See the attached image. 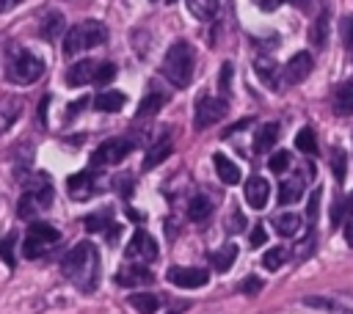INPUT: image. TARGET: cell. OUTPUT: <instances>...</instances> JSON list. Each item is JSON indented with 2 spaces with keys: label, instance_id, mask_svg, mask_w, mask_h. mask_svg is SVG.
Wrapping results in <instances>:
<instances>
[{
  "label": "cell",
  "instance_id": "7a4b0ae2",
  "mask_svg": "<svg viewBox=\"0 0 353 314\" xmlns=\"http://www.w3.org/2000/svg\"><path fill=\"white\" fill-rule=\"evenodd\" d=\"M193 69H196V52L188 41H174L163 58V74L171 85L176 88H188L193 80Z\"/></svg>",
  "mask_w": 353,
  "mask_h": 314
},
{
  "label": "cell",
  "instance_id": "3957f363",
  "mask_svg": "<svg viewBox=\"0 0 353 314\" xmlns=\"http://www.w3.org/2000/svg\"><path fill=\"white\" fill-rule=\"evenodd\" d=\"M105 39H108V28L102 22H97V19H85V22H80V25L66 30V36H63V55L74 58L83 50L99 47Z\"/></svg>",
  "mask_w": 353,
  "mask_h": 314
},
{
  "label": "cell",
  "instance_id": "4fadbf2b",
  "mask_svg": "<svg viewBox=\"0 0 353 314\" xmlns=\"http://www.w3.org/2000/svg\"><path fill=\"white\" fill-rule=\"evenodd\" d=\"M116 281L121 286H143V284H152L154 275H152V270H146V264H127L119 270Z\"/></svg>",
  "mask_w": 353,
  "mask_h": 314
},
{
  "label": "cell",
  "instance_id": "4316f807",
  "mask_svg": "<svg viewBox=\"0 0 353 314\" xmlns=\"http://www.w3.org/2000/svg\"><path fill=\"white\" fill-rule=\"evenodd\" d=\"M210 215H212V201H210L207 196H201V193L193 196L190 204H188V218L199 223V220H207Z\"/></svg>",
  "mask_w": 353,
  "mask_h": 314
},
{
  "label": "cell",
  "instance_id": "52a82bcc",
  "mask_svg": "<svg viewBox=\"0 0 353 314\" xmlns=\"http://www.w3.org/2000/svg\"><path fill=\"white\" fill-rule=\"evenodd\" d=\"M50 201H52V187H50L47 182H41L39 187L28 190V193L19 198L17 215H19L22 220H33V218H36L41 209H47V207H50Z\"/></svg>",
  "mask_w": 353,
  "mask_h": 314
},
{
  "label": "cell",
  "instance_id": "d6986e66",
  "mask_svg": "<svg viewBox=\"0 0 353 314\" xmlns=\"http://www.w3.org/2000/svg\"><path fill=\"white\" fill-rule=\"evenodd\" d=\"M171 149H174V143H171V138H160L149 151H146V157H143V171H152L154 165H160L168 154H171Z\"/></svg>",
  "mask_w": 353,
  "mask_h": 314
},
{
  "label": "cell",
  "instance_id": "ee69618b",
  "mask_svg": "<svg viewBox=\"0 0 353 314\" xmlns=\"http://www.w3.org/2000/svg\"><path fill=\"white\" fill-rule=\"evenodd\" d=\"M248 240H251V245H254V248L265 245V240H268V234H265V226H254V229H251V237H248Z\"/></svg>",
  "mask_w": 353,
  "mask_h": 314
},
{
  "label": "cell",
  "instance_id": "30bf717a",
  "mask_svg": "<svg viewBox=\"0 0 353 314\" xmlns=\"http://www.w3.org/2000/svg\"><path fill=\"white\" fill-rule=\"evenodd\" d=\"M312 69H314V58L306 50H301L287 61V66L281 69V77H284L287 85H298L312 74Z\"/></svg>",
  "mask_w": 353,
  "mask_h": 314
},
{
  "label": "cell",
  "instance_id": "5b68a950",
  "mask_svg": "<svg viewBox=\"0 0 353 314\" xmlns=\"http://www.w3.org/2000/svg\"><path fill=\"white\" fill-rule=\"evenodd\" d=\"M61 240V231L50 223H33L28 231H25V240H22V256L28 259H39L44 256L55 242Z\"/></svg>",
  "mask_w": 353,
  "mask_h": 314
},
{
  "label": "cell",
  "instance_id": "ac0fdd59",
  "mask_svg": "<svg viewBox=\"0 0 353 314\" xmlns=\"http://www.w3.org/2000/svg\"><path fill=\"white\" fill-rule=\"evenodd\" d=\"M279 140V124L276 121H268V124H262L259 129H256V135H254V151H268L273 143Z\"/></svg>",
  "mask_w": 353,
  "mask_h": 314
},
{
  "label": "cell",
  "instance_id": "484cf974",
  "mask_svg": "<svg viewBox=\"0 0 353 314\" xmlns=\"http://www.w3.org/2000/svg\"><path fill=\"white\" fill-rule=\"evenodd\" d=\"M185 3H188V11L201 22L212 19L218 14V6H221V0H185Z\"/></svg>",
  "mask_w": 353,
  "mask_h": 314
},
{
  "label": "cell",
  "instance_id": "9c48e42d",
  "mask_svg": "<svg viewBox=\"0 0 353 314\" xmlns=\"http://www.w3.org/2000/svg\"><path fill=\"white\" fill-rule=\"evenodd\" d=\"M124 256L132 259V262H138V264L154 262V259H157V242H154V237H149L143 229H138V231L132 234V240L127 242Z\"/></svg>",
  "mask_w": 353,
  "mask_h": 314
},
{
  "label": "cell",
  "instance_id": "d590c367",
  "mask_svg": "<svg viewBox=\"0 0 353 314\" xmlns=\"http://www.w3.org/2000/svg\"><path fill=\"white\" fill-rule=\"evenodd\" d=\"M331 165L336 174V182H345V171H347V157L342 149H331Z\"/></svg>",
  "mask_w": 353,
  "mask_h": 314
},
{
  "label": "cell",
  "instance_id": "83f0119b",
  "mask_svg": "<svg viewBox=\"0 0 353 314\" xmlns=\"http://www.w3.org/2000/svg\"><path fill=\"white\" fill-rule=\"evenodd\" d=\"M325 36H328V11L323 8L317 14V19L312 22V28H309V39H312L314 47H323L325 44Z\"/></svg>",
  "mask_w": 353,
  "mask_h": 314
},
{
  "label": "cell",
  "instance_id": "836d02e7",
  "mask_svg": "<svg viewBox=\"0 0 353 314\" xmlns=\"http://www.w3.org/2000/svg\"><path fill=\"white\" fill-rule=\"evenodd\" d=\"M14 240H17L14 231L0 240V259H3V264H8V267H14V262H17V256H14Z\"/></svg>",
  "mask_w": 353,
  "mask_h": 314
},
{
  "label": "cell",
  "instance_id": "d6a6232c",
  "mask_svg": "<svg viewBox=\"0 0 353 314\" xmlns=\"http://www.w3.org/2000/svg\"><path fill=\"white\" fill-rule=\"evenodd\" d=\"M295 146L303 151V154H317V135L312 127H303L298 135H295Z\"/></svg>",
  "mask_w": 353,
  "mask_h": 314
},
{
  "label": "cell",
  "instance_id": "60d3db41",
  "mask_svg": "<svg viewBox=\"0 0 353 314\" xmlns=\"http://www.w3.org/2000/svg\"><path fill=\"white\" fill-rule=\"evenodd\" d=\"M262 289V281L259 278H254V275H248L245 281H240V292H248V295H256Z\"/></svg>",
  "mask_w": 353,
  "mask_h": 314
},
{
  "label": "cell",
  "instance_id": "7402d4cb",
  "mask_svg": "<svg viewBox=\"0 0 353 314\" xmlns=\"http://www.w3.org/2000/svg\"><path fill=\"white\" fill-rule=\"evenodd\" d=\"M63 28H66V22H63V14L61 11H50V14H44V19H41V39H47V41H52V39H58L61 33H63Z\"/></svg>",
  "mask_w": 353,
  "mask_h": 314
},
{
  "label": "cell",
  "instance_id": "9a60e30c",
  "mask_svg": "<svg viewBox=\"0 0 353 314\" xmlns=\"http://www.w3.org/2000/svg\"><path fill=\"white\" fill-rule=\"evenodd\" d=\"M268 196H270V185L262 179V176H251L245 182V201L254 207V209H262L268 204Z\"/></svg>",
  "mask_w": 353,
  "mask_h": 314
},
{
  "label": "cell",
  "instance_id": "8d00e7d4",
  "mask_svg": "<svg viewBox=\"0 0 353 314\" xmlns=\"http://www.w3.org/2000/svg\"><path fill=\"white\" fill-rule=\"evenodd\" d=\"M113 77H116V66H113V63H99L97 72H94V83H99V85L110 83Z\"/></svg>",
  "mask_w": 353,
  "mask_h": 314
},
{
  "label": "cell",
  "instance_id": "681fc988",
  "mask_svg": "<svg viewBox=\"0 0 353 314\" xmlns=\"http://www.w3.org/2000/svg\"><path fill=\"white\" fill-rule=\"evenodd\" d=\"M345 242H347V245H353V220L345 226Z\"/></svg>",
  "mask_w": 353,
  "mask_h": 314
},
{
  "label": "cell",
  "instance_id": "cb8c5ba5",
  "mask_svg": "<svg viewBox=\"0 0 353 314\" xmlns=\"http://www.w3.org/2000/svg\"><path fill=\"white\" fill-rule=\"evenodd\" d=\"M301 196H303V182L298 176L279 182V204H295Z\"/></svg>",
  "mask_w": 353,
  "mask_h": 314
},
{
  "label": "cell",
  "instance_id": "5bb4252c",
  "mask_svg": "<svg viewBox=\"0 0 353 314\" xmlns=\"http://www.w3.org/2000/svg\"><path fill=\"white\" fill-rule=\"evenodd\" d=\"M94 72H97V63L94 61H77L74 66L66 69V85L77 88V85H85V83H94Z\"/></svg>",
  "mask_w": 353,
  "mask_h": 314
},
{
  "label": "cell",
  "instance_id": "74e56055",
  "mask_svg": "<svg viewBox=\"0 0 353 314\" xmlns=\"http://www.w3.org/2000/svg\"><path fill=\"white\" fill-rule=\"evenodd\" d=\"M229 85H232V63L226 61V63L221 66V74H218V88H221L223 94H229Z\"/></svg>",
  "mask_w": 353,
  "mask_h": 314
},
{
  "label": "cell",
  "instance_id": "ba28073f",
  "mask_svg": "<svg viewBox=\"0 0 353 314\" xmlns=\"http://www.w3.org/2000/svg\"><path fill=\"white\" fill-rule=\"evenodd\" d=\"M226 110H229L226 99L201 96V99L196 102V110H193V127H196V129H207V127H212L215 121H221V118L226 116Z\"/></svg>",
  "mask_w": 353,
  "mask_h": 314
},
{
  "label": "cell",
  "instance_id": "4dcf8cb0",
  "mask_svg": "<svg viewBox=\"0 0 353 314\" xmlns=\"http://www.w3.org/2000/svg\"><path fill=\"white\" fill-rule=\"evenodd\" d=\"M287 253H290V251H287L284 245L268 248V251H265V256H262V267H265V270H279V267L287 262Z\"/></svg>",
  "mask_w": 353,
  "mask_h": 314
},
{
  "label": "cell",
  "instance_id": "d4e9b609",
  "mask_svg": "<svg viewBox=\"0 0 353 314\" xmlns=\"http://www.w3.org/2000/svg\"><path fill=\"white\" fill-rule=\"evenodd\" d=\"M334 110L339 116H353V83H342L334 91Z\"/></svg>",
  "mask_w": 353,
  "mask_h": 314
},
{
  "label": "cell",
  "instance_id": "7dc6e473",
  "mask_svg": "<svg viewBox=\"0 0 353 314\" xmlns=\"http://www.w3.org/2000/svg\"><path fill=\"white\" fill-rule=\"evenodd\" d=\"M47 105H50V96H44V99L39 102V124H41V127L47 124Z\"/></svg>",
  "mask_w": 353,
  "mask_h": 314
},
{
  "label": "cell",
  "instance_id": "e0dca14e",
  "mask_svg": "<svg viewBox=\"0 0 353 314\" xmlns=\"http://www.w3.org/2000/svg\"><path fill=\"white\" fill-rule=\"evenodd\" d=\"M165 94L160 91V88H152L149 94H143V99H141V105H138V110H135V116L138 118H146V116H154L163 105H165Z\"/></svg>",
  "mask_w": 353,
  "mask_h": 314
},
{
  "label": "cell",
  "instance_id": "b9f144b4",
  "mask_svg": "<svg viewBox=\"0 0 353 314\" xmlns=\"http://www.w3.org/2000/svg\"><path fill=\"white\" fill-rule=\"evenodd\" d=\"M317 204H320V190H314L312 198H309V204H306V218H309V223H314V218H317Z\"/></svg>",
  "mask_w": 353,
  "mask_h": 314
},
{
  "label": "cell",
  "instance_id": "e575fe53",
  "mask_svg": "<svg viewBox=\"0 0 353 314\" xmlns=\"http://www.w3.org/2000/svg\"><path fill=\"white\" fill-rule=\"evenodd\" d=\"M290 163H292V157H290V151H287V149L276 151V154L268 160V165H270V171H273V174H284V171L290 168Z\"/></svg>",
  "mask_w": 353,
  "mask_h": 314
},
{
  "label": "cell",
  "instance_id": "ffe728a7",
  "mask_svg": "<svg viewBox=\"0 0 353 314\" xmlns=\"http://www.w3.org/2000/svg\"><path fill=\"white\" fill-rule=\"evenodd\" d=\"M273 226H276V234H281V237H295L298 231H301V215H295V212H279L276 218H273Z\"/></svg>",
  "mask_w": 353,
  "mask_h": 314
},
{
  "label": "cell",
  "instance_id": "603a6c76",
  "mask_svg": "<svg viewBox=\"0 0 353 314\" xmlns=\"http://www.w3.org/2000/svg\"><path fill=\"white\" fill-rule=\"evenodd\" d=\"M124 102H127V96L121 91H102V94H97L94 107L102 110V113H116V110L124 107Z\"/></svg>",
  "mask_w": 353,
  "mask_h": 314
},
{
  "label": "cell",
  "instance_id": "f907efd6",
  "mask_svg": "<svg viewBox=\"0 0 353 314\" xmlns=\"http://www.w3.org/2000/svg\"><path fill=\"white\" fill-rule=\"evenodd\" d=\"M347 209H350V212H353V193H350V196H347Z\"/></svg>",
  "mask_w": 353,
  "mask_h": 314
},
{
  "label": "cell",
  "instance_id": "bcb514c9",
  "mask_svg": "<svg viewBox=\"0 0 353 314\" xmlns=\"http://www.w3.org/2000/svg\"><path fill=\"white\" fill-rule=\"evenodd\" d=\"M256 3V8H262V11H276L284 0H254Z\"/></svg>",
  "mask_w": 353,
  "mask_h": 314
},
{
  "label": "cell",
  "instance_id": "ab89813d",
  "mask_svg": "<svg viewBox=\"0 0 353 314\" xmlns=\"http://www.w3.org/2000/svg\"><path fill=\"white\" fill-rule=\"evenodd\" d=\"M105 223H108V212H102V215H88V218H85V229H88V231H99V229H105Z\"/></svg>",
  "mask_w": 353,
  "mask_h": 314
},
{
  "label": "cell",
  "instance_id": "1f68e13d",
  "mask_svg": "<svg viewBox=\"0 0 353 314\" xmlns=\"http://www.w3.org/2000/svg\"><path fill=\"white\" fill-rule=\"evenodd\" d=\"M254 69H256V74H259L262 83L276 85V61L273 58H256L254 61Z\"/></svg>",
  "mask_w": 353,
  "mask_h": 314
},
{
  "label": "cell",
  "instance_id": "277c9868",
  "mask_svg": "<svg viewBox=\"0 0 353 314\" xmlns=\"http://www.w3.org/2000/svg\"><path fill=\"white\" fill-rule=\"evenodd\" d=\"M44 74V63L39 55L28 52V50H14L8 55V63H6V77L17 85H30L36 83L39 77Z\"/></svg>",
  "mask_w": 353,
  "mask_h": 314
},
{
  "label": "cell",
  "instance_id": "7c38bea8",
  "mask_svg": "<svg viewBox=\"0 0 353 314\" xmlns=\"http://www.w3.org/2000/svg\"><path fill=\"white\" fill-rule=\"evenodd\" d=\"M97 182H99V176L94 171H80V174H72L66 179V187H69L72 198H88V196H94L99 190Z\"/></svg>",
  "mask_w": 353,
  "mask_h": 314
},
{
  "label": "cell",
  "instance_id": "8992f818",
  "mask_svg": "<svg viewBox=\"0 0 353 314\" xmlns=\"http://www.w3.org/2000/svg\"><path fill=\"white\" fill-rule=\"evenodd\" d=\"M132 149H135V143H132L130 138H108V140H102V143L94 149L91 163H94L97 168H102V165H116V163H121Z\"/></svg>",
  "mask_w": 353,
  "mask_h": 314
},
{
  "label": "cell",
  "instance_id": "6da1fadb",
  "mask_svg": "<svg viewBox=\"0 0 353 314\" xmlns=\"http://www.w3.org/2000/svg\"><path fill=\"white\" fill-rule=\"evenodd\" d=\"M63 275L83 292H91L99 281V251L91 242H77L61 262Z\"/></svg>",
  "mask_w": 353,
  "mask_h": 314
},
{
  "label": "cell",
  "instance_id": "f1b7e54d",
  "mask_svg": "<svg viewBox=\"0 0 353 314\" xmlns=\"http://www.w3.org/2000/svg\"><path fill=\"white\" fill-rule=\"evenodd\" d=\"M17 116H19V102L17 99H0V132H6Z\"/></svg>",
  "mask_w": 353,
  "mask_h": 314
},
{
  "label": "cell",
  "instance_id": "f546056e",
  "mask_svg": "<svg viewBox=\"0 0 353 314\" xmlns=\"http://www.w3.org/2000/svg\"><path fill=\"white\" fill-rule=\"evenodd\" d=\"M234 259H237V245H223L221 251L212 253V264H215V270H221V273H226Z\"/></svg>",
  "mask_w": 353,
  "mask_h": 314
},
{
  "label": "cell",
  "instance_id": "f6af8a7d",
  "mask_svg": "<svg viewBox=\"0 0 353 314\" xmlns=\"http://www.w3.org/2000/svg\"><path fill=\"white\" fill-rule=\"evenodd\" d=\"M245 226V218H243V212L240 209H234L232 212V218H229V231H240Z\"/></svg>",
  "mask_w": 353,
  "mask_h": 314
},
{
  "label": "cell",
  "instance_id": "8fae6325",
  "mask_svg": "<svg viewBox=\"0 0 353 314\" xmlns=\"http://www.w3.org/2000/svg\"><path fill=\"white\" fill-rule=\"evenodd\" d=\"M165 278L171 284H176V286H182V289H196V286H204L210 275L201 267H171L165 273Z\"/></svg>",
  "mask_w": 353,
  "mask_h": 314
},
{
  "label": "cell",
  "instance_id": "816d5d0a",
  "mask_svg": "<svg viewBox=\"0 0 353 314\" xmlns=\"http://www.w3.org/2000/svg\"><path fill=\"white\" fill-rule=\"evenodd\" d=\"M292 3H298V6H301V3H303V0H292Z\"/></svg>",
  "mask_w": 353,
  "mask_h": 314
},
{
  "label": "cell",
  "instance_id": "c3c4849f",
  "mask_svg": "<svg viewBox=\"0 0 353 314\" xmlns=\"http://www.w3.org/2000/svg\"><path fill=\"white\" fill-rule=\"evenodd\" d=\"M14 6H19V0H0V14L3 11H11Z\"/></svg>",
  "mask_w": 353,
  "mask_h": 314
},
{
  "label": "cell",
  "instance_id": "44dd1931",
  "mask_svg": "<svg viewBox=\"0 0 353 314\" xmlns=\"http://www.w3.org/2000/svg\"><path fill=\"white\" fill-rule=\"evenodd\" d=\"M127 303L138 311V314H154L160 308V297L154 292H132L127 297Z\"/></svg>",
  "mask_w": 353,
  "mask_h": 314
},
{
  "label": "cell",
  "instance_id": "f35d334b",
  "mask_svg": "<svg viewBox=\"0 0 353 314\" xmlns=\"http://www.w3.org/2000/svg\"><path fill=\"white\" fill-rule=\"evenodd\" d=\"M306 303H312V306H325L328 314H353V308L339 306V303H328V300H306Z\"/></svg>",
  "mask_w": 353,
  "mask_h": 314
},
{
  "label": "cell",
  "instance_id": "7bdbcfd3",
  "mask_svg": "<svg viewBox=\"0 0 353 314\" xmlns=\"http://www.w3.org/2000/svg\"><path fill=\"white\" fill-rule=\"evenodd\" d=\"M339 30H342V39H345V44H347V47H353V17H345Z\"/></svg>",
  "mask_w": 353,
  "mask_h": 314
},
{
  "label": "cell",
  "instance_id": "2e32d148",
  "mask_svg": "<svg viewBox=\"0 0 353 314\" xmlns=\"http://www.w3.org/2000/svg\"><path fill=\"white\" fill-rule=\"evenodd\" d=\"M212 165H215V174L221 176L223 185H237L240 182V168L226 157V154H212Z\"/></svg>",
  "mask_w": 353,
  "mask_h": 314
}]
</instances>
